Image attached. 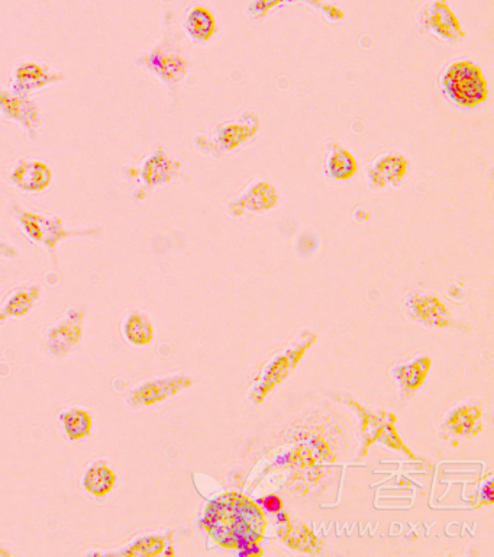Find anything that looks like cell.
I'll return each instance as SVG.
<instances>
[{
    "label": "cell",
    "instance_id": "3",
    "mask_svg": "<svg viewBox=\"0 0 494 557\" xmlns=\"http://www.w3.org/2000/svg\"><path fill=\"white\" fill-rule=\"evenodd\" d=\"M83 337V314L69 308L58 323L45 330V346L53 357L69 354Z\"/></svg>",
    "mask_w": 494,
    "mask_h": 557
},
{
    "label": "cell",
    "instance_id": "11",
    "mask_svg": "<svg viewBox=\"0 0 494 557\" xmlns=\"http://www.w3.org/2000/svg\"><path fill=\"white\" fill-rule=\"evenodd\" d=\"M116 472L106 459H96L86 466L80 485L87 494L103 498L111 494L116 485Z\"/></svg>",
    "mask_w": 494,
    "mask_h": 557
},
{
    "label": "cell",
    "instance_id": "14",
    "mask_svg": "<svg viewBox=\"0 0 494 557\" xmlns=\"http://www.w3.org/2000/svg\"><path fill=\"white\" fill-rule=\"evenodd\" d=\"M58 421L63 426L64 434L71 441L87 439L92 434L93 418L89 411L83 408H69L57 415Z\"/></svg>",
    "mask_w": 494,
    "mask_h": 557
},
{
    "label": "cell",
    "instance_id": "18",
    "mask_svg": "<svg viewBox=\"0 0 494 557\" xmlns=\"http://www.w3.org/2000/svg\"><path fill=\"white\" fill-rule=\"evenodd\" d=\"M326 170H328V175L332 179L347 180L354 176L355 170H357V162H355L350 151L337 147L329 154Z\"/></svg>",
    "mask_w": 494,
    "mask_h": 557
},
{
    "label": "cell",
    "instance_id": "2",
    "mask_svg": "<svg viewBox=\"0 0 494 557\" xmlns=\"http://www.w3.org/2000/svg\"><path fill=\"white\" fill-rule=\"evenodd\" d=\"M14 209L19 227L22 228L29 240L51 251V253H54V249L64 238L93 237L98 233L93 228H89V230L87 228L69 230V228L64 227L63 220L60 217H45V215L21 208L18 204L15 205Z\"/></svg>",
    "mask_w": 494,
    "mask_h": 557
},
{
    "label": "cell",
    "instance_id": "10",
    "mask_svg": "<svg viewBox=\"0 0 494 557\" xmlns=\"http://www.w3.org/2000/svg\"><path fill=\"white\" fill-rule=\"evenodd\" d=\"M409 162L402 154H384L368 170V182L373 188L399 185L408 173Z\"/></svg>",
    "mask_w": 494,
    "mask_h": 557
},
{
    "label": "cell",
    "instance_id": "15",
    "mask_svg": "<svg viewBox=\"0 0 494 557\" xmlns=\"http://www.w3.org/2000/svg\"><path fill=\"white\" fill-rule=\"evenodd\" d=\"M122 336L131 346H148L154 338V327L144 312H131L122 323Z\"/></svg>",
    "mask_w": 494,
    "mask_h": 557
},
{
    "label": "cell",
    "instance_id": "5",
    "mask_svg": "<svg viewBox=\"0 0 494 557\" xmlns=\"http://www.w3.org/2000/svg\"><path fill=\"white\" fill-rule=\"evenodd\" d=\"M189 386V379L183 376H171V378L153 379V381L142 382L140 385L129 389L125 402L129 408H147L156 405L170 396Z\"/></svg>",
    "mask_w": 494,
    "mask_h": 557
},
{
    "label": "cell",
    "instance_id": "17",
    "mask_svg": "<svg viewBox=\"0 0 494 557\" xmlns=\"http://www.w3.org/2000/svg\"><path fill=\"white\" fill-rule=\"evenodd\" d=\"M173 162L161 150L151 154L142 166V182L147 188H156L161 183H166L173 173Z\"/></svg>",
    "mask_w": 494,
    "mask_h": 557
},
{
    "label": "cell",
    "instance_id": "9",
    "mask_svg": "<svg viewBox=\"0 0 494 557\" xmlns=\"http://www.w3.org/2000/svg\"><path fill=\"white\" fill-rule=\"evenodd\" d=\"M138 67H144L148 72L156 73L166 83H174L182 76L184 61L176 51L171 48L169 41L157 45L153 51L138 57L135 61Z\"/></svg>",
    "mask_w": 494,
    "mask_h": 557
},
{
    "label": "cell",
    "instance_id": "6",
    "mask_svg": "<svg viewBox=\"0 0 494 557\" xmlns=\"http://www.w3.org/2000/svg\"><path fill=\"white\" fill-rule=\"evenodd\" d=\"M66 80V73L54 72L50 66L35 61H22L15 67L11 90L18 95H31L35 90L58 85Z\"/></svg>",
    "mask_w": 494,
    "mask_h": 557
},
{
    "label": "cell",
    "instance_id": "13",
    "mask_svg": "<svg viewBox=\"0 0 494 557\" xmlns=\"http://www.w3.org/2000/svg\"><path fill=\"white\" fill-rule=\"evenodd\" d=\"M184 31L189 35L190 40L196 43H205L211 40L216 31V19L209 9L203 6H195L190 9L189 14L184 19Z\"/></svg>",
    "mask_w": 494,
    "mask_h": 557
},
{
    "label": "cell",
    "instance_id": "4",
    "mask_svg": "<svg viewBox=\"0 0 494 557\" xmlns=\"http://www.w3.org/2000/svg\"><path fill=\"white\" fill-rule=\"evenodd\" d=\"M0 115L21 125L29 138H35V132L41 125V109L34 99L3 88H0Z\"/></svg>",
    "mask_w": 494,
    "mask_h": 557
},
{
    "label": "cell",
    "instance_id": "20",
    "mask_svg": "<svg viewBox=\"0 0 494 557\" xmlns=\"http://www.w3.org/2000/svg\"><path fill=\"white\" fill-rule=\"evenodd\" d=\"M0 249H2L3 251H6V253L11 254H15V251L11 249V247L6 246L5 243H0Z\"/></svg>",
    "mask_w": 494,
    "mask_h": 557
},
{
    "label": "cell",
    "instance_id": "8",
    "mask_svg": "<svg viewBox=\"0 0 494 557\" xmlns=\"http://www.w3.org/2000/svg\"><path fill=\"white\" fill-rule=\"evenodd\" d=\"M419 21L447 43H454L464 37L460 21L445 0H435L426 6L419 16Z\"/></svg>",
    "mask_w": 494,
    "mask_h": 557
},
{
    "label": "cell",
    "instance_id": "12",
    "mask_svg": "<svg viewBox=\"0 0 494 557\" xmlns=\"http://www.w3.org/2000/svg\"><path fill=\"white\" fill-rule=\"evenodd\" d=\"M41 291L43 289H41L38 283H27V285L18 286L5 299V304H3L0 311H2L6 318L25 317L37 304Z\"/></svg>",
    "mask_w": 494,
    "mask_h": 557
},
{
    "label": "cell",
    "instance_id": "1",
    "mask_svg": "<svg viewBox=\"0 0 494 557\" xmlns=\"http://www.w3.org/2000/svg\"><path fill=\"white\" fill-rule=\"evenodd\" d=\"M442 90L455 105L473 108L480 105L489 95L483 70L471 61H455L442 74Z\"/></svg>",
    "mask_w": 494,
    "mask_h": 557
},
{
    "label": "cell",
    "instance_id": "7",
    "mask_svg": "<svg viewBox=\"0 0 494 557\" xmlns=\"http://www.w3.org/2000/svg\"><path fill=\"white\" fill-rule=\"evenodd\" d=\"M54 180L53 169L41 160L21 159L12 167L9 182L25 193H41L50 188Z\"/></svg>",
    "mask_w": 494,
    "mask_h": 557
},
{
    "label": "cell",
    "instance_id": "16",
    "mask_svg": "<svg viewBox=\"0 0 494 557\" xmlns=\"http://www.w3.org/2000/svg\"><path fill=\"white\" fill-rule=\"evenodd\" d=\"M166 547V536L160 534H144L131 542L124 544L112 552H105L106 556H156L163 552Z\"/></svg>",
    "mask_w": 494,
    "mask_h": 557
},
{
    "label": "cell",
    "instance_id": "19",
    "mask_svg": "<svg viewBox=\"0 0 494 557\" xmlns=\"http://www.w3.org/2000/svg\"><path fill=\"white\" fill-rule=\"evenodd\" d=\"M264 508L270 513H277L282 508V502L277 497H269L264 499Z\"/></svg>",
    "mask_w": 494,
    "mask_h": 557
}]
</instances>
